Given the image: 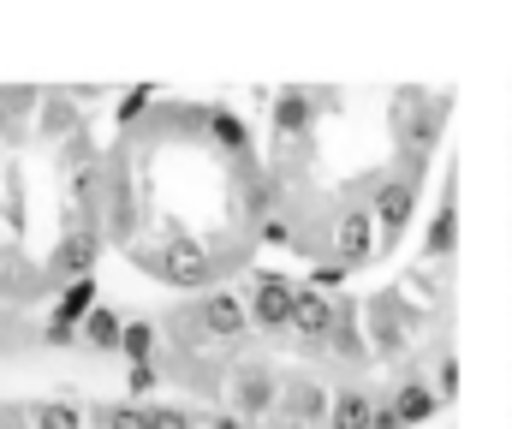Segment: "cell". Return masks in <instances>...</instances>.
<instances>
[{"label": "cell", "mask_w": 512, "mask_h": 429, "mask_svg": "<svg viewBox=\"0 0 512 429\" xmlns=\"http://www.w3.org/2000/svg\"><path fill=\"white\" fill-rule=\"evenodd\" d=\"M197 316H203V334H215V340H245V328H251V304L233 286H215Z\"/></svg>", "instance_id": "obj_1"}, {"label": "cell", "mask_w": 512, "mask_h": 429, "mask_svg": "<svg viewBox=\"0 0 512 429\" xmlns=\"http://www.w3.org/2000/svg\"><path fill=\"white\" fill-rule=\"evenodd\" d=\"M376 245H393L405 227H411V215H417V185L411 179H393L387 191H376Z\"/></svg>", "instance_id": "obj_2"}, {"label": "cell", "mask_w": 512, "mask_h": 429, "mask_svg": "<svg viewBox=\"0 0 512 429\" xmlns=\"http://www.w3.org/2000/svg\"><path fill=\"white\" fill-rule=\"evenodd\" d=\"M292 304H298V286L286 275H262L251 286V316L262 328H292Z\"/></svg>", "instance_id": "obj_3"}, {"label": "cell", "mask_w": 512, "mask_h": 429, "mask_svg": "<svg viewBox=\"0 0 512 429\" xmlns=\"http://www.w3.org/2000/svg\"><path fill=\"white\" fill-rule=\"evenodd\" d=\"M328 245H334L340 269H358V263L376 251V215H370V209H352V215L334 227V239H328Z\"/></svg>", "instance_id": "obj_4"}, {"label": "cell", "mask_w": 512, "mask_h": 429, "mask_svg": "<svg viewBox=\"0 0 512 429\" xmlns=\"http://www.w3.org/2000/svg\"><path fill=\"white\" fill-rule=\"evenodd\" d=\"M274 400H280V388L268 382V370H239L233 376V412L239 418H262Z\"/></svg>", "instance_id": "obj_5"}, {"label": "cell", "mask_w": 512, "mask_h": 429, "mask_svg": "<svg viewBox=\"0 0 512 429\" xmlns=\"http://www.w3.org/2000/svg\"><path fill=\"white\" fill-rule=\"evenodd\" d=\"M292 328L298 334H334V304H328V292H310V286H298V304H292Z\"/></svg>", "instance_id": "obj_6"}, {"label": "cell", "mask_w": 512, "mask_h": 429, "mask_svg": "<svg viewBox=\"0 0 512 429\" xmlns=\"http://www.w3.org/2000/svg\"><path fill=\"white\" fill-rule=\"evenodd\" d=\"M387 412L399 418V429L405 424H429V418H435V388H423V382H399V394L387 400Z\"/></svg>", "instance_id": "obj_7"}, {"label": "cell", "mask_w": 512, "mask_h": 429, "mask_svg": "<svg viewBox=\"0 0 512 429\" xmlns=\"http://www.w3.org/2000/svg\"><path fill=\"white\" fill-rule=\"evenodd\" d=\"M328 429H376V400L364 388H346L334 406H328Z\"/></svg>", "instance_id": "obj_8"}, {"label": "cell", "mask_w": 512, "mask_h": 429, "mask_svg": "<svg viewBox=\"0 0 512 429\" xmlns=\"http://www.w3.org/2000/svg\"><path fill=\"white\" fill-rule=\"evenodd\" d=\"M120 328H126V322H120L108 304H96V310L78 322V340H84V346H96V352H120Z\"/></svg>", "instance_id": "obj_9"}, {"label": "cell", "mask_w": 512, "mask_h": 429, "mask_svg": "<svg viewBox=\"0 0 512 429\" xmlns=\"http://www.w3.org/2000/svg\"><path fill=\"white\" fill-rule=\"evenodd\" d=\"M286 412H292L298 424H316V418H328V394H322L316 382H292V394H286Z\"/></svg>", "instance_id": "obj_10"}, {"label": "cell", "mask_w": 512, "mask_h": 429, "mask_svg": "<svg viewBox=\"0 0 512 429\" xmlns=\"http://www.w3.org/2000/svg\"><path fill=\"white\" fill-rule=\"evenodd\" d=\"M155 346H161L155 322H126L120 328V352H126L131 364H155Z\"/></svg>", "instance_id": "obj_11"}, {"label": "cell", "mask_w": 512, "mask_h": 429, "mask_svg": "<svg viewBox=\"0 0 512 429\" xmlns=\"http://www.w3.org/2000/svg\"><path fill=\"white\" fill-rule=\"evenodd\" d=\"M30 424L36 429H84V412L66 406V400H42V406H30Z\"/></svg>", "instance_id": "obj_12"}, {"label": "cell", "mask_w": 512, "mask_h": 429, "mask_svg": "<svg viewBox=\"0 0 512 429\" xmlns=\"http://www.w3.org/2000/svg\"><path fill=\"white\" fill-rule=\"evenodd\" d=\"M304 120H310V96H304V90H286V96L274 102V126H280V132H304Z\"/></svg>", "instance_id": "obj_13"}, {"label": "cell", "mask_w": 512, "mask_h": 429, "mask_svg": "<svg viewBox=\"0 0 512 429\" xmlns=\"http://www.w3.org/2000/svg\"><path fill=\"white\" fill-rule=\"evenodd\" d=\"M447 251H453V197L441 203V215L429 227V257H447Z\"/></svg>", "instance_id": "obj_14"}, {"label": "cell", "mask_w": 512, "mask_h": 429, "mask_svg": "<svg viewBox=\"0 0 512 429\" xmlns=\"http://www.w3.org/2000/svg\"><path fill=\"white\" fill-rule=\"evenodd\" d=\"M143 429H197V424H191V412H179V406H149V412H143Z\"/></svg>", "instance_id": "obj_15"}, {"label": "cell", "mask_w": 512, "mask_h": 429, "mask_svg": "<svg viewBox=\"0 0 512 429\" xmlns=\"http://www.w3.org/2000/svg\"><path fill=\"white\" fill-rule=\"evenodd\" d=\"M96 424L102 429H143V406H102Z\"/></svg>", "instance_id": "obj_16"}, {"label": "cell", "mask_w": 512, "mask_h": 429, "mask_svg": "<svg viewBox=\"0 0 512 429\" xmlns=\"http://www.w3.org/2000/svg\"><path fill=\"white\" fill-rule=\"evenodd\" d=\"M161 388V370L155 364H131V400H143V394H155Z\"/></svg>", "instance_id": "obj_17"}, {"label": "cell", "mask_w": 512, "mask_h": 429, "mask_svg": "<svg viewBox=\"0 0 512 429\" xmlns=\"http://www.w3.org/2000/svg\"><path fill=\"white\" fill-rule=\"evenodd\" d=\"M209 429H245V418H239V412H221V418H215Z\"/></svg>", "instance_id": "obj_18"}]
</instances>
